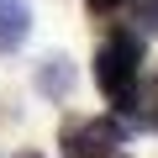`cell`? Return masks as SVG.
I'll return each mask as SVG.
<instances>
[{
    "instance_id": "1",
    "label": "cell",
    "mask_w": 158,
    "mask_h": 158,
    "mask_svg": "<svg viewBox=\"0 0 158 158\" xmlns=\"http://www.w3.org/2000/svg\"><path fill=\"white\" fill-rule=\"evenodd\" d=\"M142 58H148V37L132 21H111L106 27V42L95 48V85L106 90V100H121L137 85Z\"/></svg>"
},
{
    "instance_id": "2",
    "label": "cell",
    "mask_w": 158,
    "mask_h": 158,
    "mask_svg": "<svg viewBox=\"0 0 158 158\" xmlns=\"http://www.w3.org/2000/svg\"><path fill=\"white\" fill-rule=\"evenodd\" d=\"M127 148V121L121 116H69L58 127V153L63 158H111Z\"/></svg>"
},
{
    "instance_id": "3",
    "label": "cell",
    "mask_w": 158,
    "mask_h": 158,
    "mask_svg": "<svg viewBox=\"0 0 158 158\" xmlns=\"http://www.w3.org/2000/svg\"><path fill=\"white\" fill-rule=\"evenodd\" d=\"M111 106H116V116H121L127 127H137V132H158V79L137 74V85H132L121 100H111Z\"/></svg>"
},
{
    "instance_id": "4",
    "label": "cell",
    "mask_w": 158,
    "mask_h": 158,
    "mask_svg": "<svg viewBox=\"0 0 158 158\" xmlns=\"http://www.w3.org/2000/svg\"><path fill=\"white\" fill-rule=\"evenodd\" d=\"M32 37V6L27 0H0V53H21Z\"/></svg>"
},
{
    "instance_id": "5",
    "label": "cell",
    "mask_w": 158,
    "mask_h": 158,
    "mask_svg": "<svg viewBox=\"0 0 158 158\" xmlns=\"http://www.w3.org/2000/svg\"><path fill=\"white\" fill-rule=\"evenodd\" d=\"M32 85H37V95L63 100V95L74 90V69H69V58H63V53H48V58L37 63V74H32Z\"/></svg>"
},
{
    "instance_id": "6",
    "label": "cell",
    "mask_w": 158,
    "mask_h": 158,
    "mask_svg": "<svg viewBox=\"0 0 158 158\" xmlns=\"http://www.w3.org/2000/svg\"><path fill=\"white\" fill-rule=\"evenodd\" d=\"M121 11L132 16V27H137L142 37H158V0H127Z\"/></svg>"
},
{
    "instance_id": "7",
    "label": "cell",
    "mask_w": 158,
    "mask_h": 158,
    "mask_svg": "<svg viewBox=\"0 0 158 158\" xmlns=\"http://www.w3.org/2000/svg\"><path fill=\"white\" fill-rule=\"evenodd\" d=\"M85 6H90V11H95V16H116V11H121V6H127V0H85Z\"/></svg>"
},
{
    "instance_id": "8",
    "label": "cell",
    "mask_w": 158,
    "mask_h": 158,
    "mask_svg": "<svg viewBox=\"0 0 158 158\" xmlns=\"http://www.w3.org/2000/svg\"><path fill=\"white\" fill-rule=\"evenodd\" d=\"M21 158H42V153H21Z\"/></svg>"
},
{
    "instance_id": "9",
    "label": "cell",
    "mask_w": 158,
    "mask_h": 158,
    "mask_svg": "<svg viewBox=\"0 0 158 158\" xmlns=\"http://www.w3.org/2000/svg\"><path fill=\"white\" fill-rule=\"evenodd\" d=\"M111 158H121V153H111Z\"/></svg>"
}]
</instances>
